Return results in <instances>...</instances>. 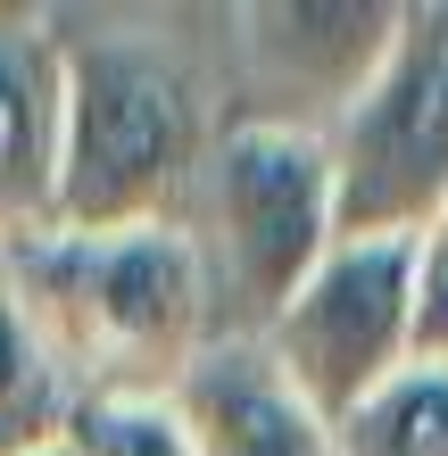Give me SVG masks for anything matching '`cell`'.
Wrapping results in <instances>:
<instances>
[{
	"label": "cell",
	"instance_id": "8992f818",
	"mask_svg": "<svg viewBox=\"0 0 448 456\" xmlns=\"http://www.w3.org/2000/svg\"><path fill=\"white\" fill-rule=\"evenodd\" d=\"M399 17L407 0H249V9H232L249 67L241 117L332 133L374 92L390 42H399Z\"/></svg>",
	"mask_w": 448,
	"mask_h": 456
},
{
	"label": "cell",
	"instance_id": "4fadbf2b",
	"mask_svg": "<svg viewBox=\"0 0 448 456\" xmlns=\"http://www.w3.org/2000/svg\"><path fill=\"white\" fill-rule=\"evenodd\" d=\"M42 456H75V448H67V440H59V448H42Z\"/></svg>",
	"mask_w": 448,
	"mask_h": 456
},
{
	"label": "cell",
	"instance_id": "3957f363",
	"mask_svg": "<svg viewBox=\"0 0 448 456\" xmlns=\"http://www.w3.org/2000/svg\"><path fill=\"white\" fill-rule=\"evenodd\" d=\"M191 232L208 249V282H216V315L232 299V340H257L282 307L299 299V282L324 265L340 240L332 208V142L307 125H266L232 117L208 150Z\"/></svg>",
	"mask_w": 448,
	"mask_h": 456
},
{
	"label": "cell",
	"instance_id": "6da1fadb",
	"mask_svg": "<svg viewBox=\"0 0 448 456\" xmlns=\"http://www.w3.org/2000/svg\"><path fill=\"white\" fill-rule=\"evenodd\" d=\"M9 265L75 407L84 398H175L183 373L224 340L208 249L191 224L42 232L17 240Z\"/></svg>",
	"mask_w": 448,
	"mask_h": 456
},
{
	"label": "cell",
	"instance_id": "7a4b0ae2",
	"mask_svg": "<svg viewBox=\"0 0 448 456\" xmlns=\"http://www.w3.org/2000/svg\"><path fill=\"white\" fill-rule=\"evenodd\" d=\"M59 25V232H134L191 224L200 175L224 125H208V92L183 50L142 25L50 17Z\"/></svg>",
	"mask_w": 448,
	"mask_h": 456
},
{
	"label": "cell",
	"instance_id": "5b68a950",
	"mask_svg": "<svg viewBox=\"0 0 448 456\" xmlns=\"http://www.w3.org/2000/svg\"><path fill=\"white\" fill-rule=\"evenodd\" d=\"M257 348L324 423L415 365V240H332Z\"/></svg>",
	"mask_w": 448,
	"mask_h": 456
},
{
	"label": "cell",
	"instance_id": "52a82bcc",
	"mask_svg": "<svg viewBox=\"0 0 448 456\" xmlns=\"http://www.w3.org/2000/svg\"><path fill=\"white\" fill-rule=\"evenodd\" d=\"M59 25L50 17H0V249L59 232Z\"/></svg>",
	"mask_w": 448,
	"mask_h": 456
},
{
	"label": "cell",
	"instance_id": "ba28073f",
	"mask_svg": "<svg viewBox=\"0 0 448 456\" xmlns=\"http://www.w3.org/2000/svg\"><path fill=\"white\" fill-rule=\"evenodd\" d=\"M175 415L200 456H332V423L274 373L257 340H216L183 373Z\"/></svg>",
	"mask_w": 448,
	"mask_h": 456
},
{
	"label": "cell",
	"instance_id": "277c9868",
	"mask_svg": "<svg viewBox=\"0 0 448 456\" xmlns=\"http://www.w3.org/2000/svg\"><path fill=\"white\" fill-rule=\"evenodd\" d=\"M324 142L340 240H415L448 208V0H407L374 92Z\"/></svg>",
	"mask_w": 448,
	"mask_h": 456
},
{
	"label": "cell",
	"instance_id": "9c48e42d",
	"mask_svg": "<svg viewBox=\"0 0 448 456\" xmlns=\"http://www.w3.org/2000/svg\"><path fill=\"white\" fill-rule=\"evenodd\" d=\"M67 415H75V390H67L59 357H50L34 307H25V290H17L9 249H0V456L59 448L67 440Z\"/></svg>",
	"mask_w": 448,
	"mask_h": 456
},
{
	"label": "cell",
	"instance_id": "8fae6325",
	"mask_svg": "<svg viewBox=\"0 0 448 456\" xmlns=\"http://www.w3.org/2000/svg\"><path fill=\"white\" fill-rule=\"evenodd\" d=\"M67 448L75 456H200L175 398H84L67 415Z\"/></svg>",
	"mask_w": 448,
	"mask_h": 456
},
{
	"label": "cell",
	"instance_id": "7c38bea8",
	"mask_svg": "<svg viewBox=\"0 0 448 456\" xmlns=\"http://www.w3.org/2000/svg\"><path fill=\"white\" fill-rule=\"evenodd\" d=\"M415 357L448 365V208L415 232Z\"/></svg>",
	"mask_w": 448,
	"mask_h": 456
},
{
	"label": "cell",
	"instance_id": "30bf717a",
	"mask_svg": "<svg viewBox=\"0 0 448 456\" xmlns=\"http://www.w3.org/2000/svg\"><path fill=\"white\" fill-rule=\"evenodd\" d=\"M332 456H448V365H399L332 423Z\"/></svg>",
	"mask_w": 448,
	"mask_h": 456
}]
</instances>
